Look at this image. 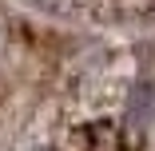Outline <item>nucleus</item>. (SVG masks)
<instances>
[]
</instances>
